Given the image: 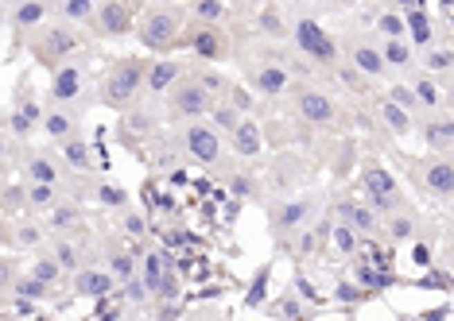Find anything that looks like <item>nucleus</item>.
I'll return each mask as SVG.
<instances>
[{
  "instance_id": "f257e3e1",
  "label": "nucleus",
  "mask_w": 454,
  "mask_h": 321,
  "mask_svg": "<svg viewBox=\"0 0 454 321\" xmlns=\"http://www.w3.org/2000/svg\"><path fill=\"white\" fill-rule=\"evenodd\" d=\"M148 81V66L136 59H125L113 66V74L105 78V89H101V97H105L109 108H120V105H129L132 97H136V89Z\"/></svg>"
},
{
  "instance_id": "f03ea898",
  "label": "nucleus",
  "mask_w": 454,
  "mask_h": 321,
  "mask_svg": "<svg viewBox=\"0 0 454 321\" xmlns=\"http://www.w3.org/2000/svg\"><path fill=\"white\" fill-rule=\"evenodd\" d=\"M171 117H202L214 108V97H210V89L202 81H179L171 89Z\"/></svg>"
},
{
  "instance_id": "7ed1b4c3",
  "label": "nucleus",
  "mask_w": 454,
  "mask_h": 321,
  "mask_svg": "<svg viewBox=\"0 0 454 321\" xmlns=\"http://www.w3.org/2000/svg\"><path fill=\"white\" fill-rule=\"evenodd\" d=\"M296 47L303 50L307 59H315V62H334V55H338L334 39H330L315 20H299L296 23Z\"/></svg>"
},
{
  "instance_id": "20e7f679",
  "label": "nucleus",
  "mask_w": 454,
  "mask_h": 321,
  "mask_svg": "<svg viewBox=\"0 0 454 321\" xmlns=\"http://www.w3.org/2000/svg\"><path fill=\"white\" fill-rule=\"evenodd\" d=\"M175 39H179V16H171V12H152L148 20L140 23V43L152 50L175 47Z\"/></svg>"
},
{
  "instance_id": "39448f33",
  "label": "nucleus",
  "mask_w": 454,
  "mask_h": 321,
  "mask_svg": "<svg viewBox=\"0 0 454 321\" xmlns=\"http://www.w3.org/2000/svg\"><path fill=\"white\" fill-rule=\"evenodd\" d=\"M361 182H365L369 205H373L376 213H388V209L396 205V182H392V175H388L381 163H369L365 175H361Z\"/></svg>"
},
{
  "instance_id": "423d86ee",
  "label": "nucleus",
  "mask_w": 454,
  "mask_h": 321,
  "mask_svg": "<svg viewBox=\"0 0 454 321\" xmlns=\"http://www.w3.org/2000/svg\"><path fill=\"white\" fill-rule=\"evenodd\" d=\"M187 147L198 163H217V155H221V139H217V132L210 124H190L187 128Z\"/></svg>"
},
{
  "instance_id": "0eeeda50",
  "label": "nucleus",
  "mask_w": 454,
  "mask_h": 321,
  "mask_svg": "<svg viewBox=\"0 0 454 321\" xmlns=\"http://www.w3.org/2000/svg\"><path fill=\"white\" fill-rule=\"evenodd\" d=\"M190 50H194L198 59L221 62V59L229 55V43H226V35H221L214 23H206V28H198L194 35H190Z\"/></svg>"
},
{
  "instance_id": "6e6552de",
  "label": "nucleus",
  "mask_w": 454,
  "mask_h": 321,
  "mask_svg": "<svg viewBox=\"0 0 454 321\" xmlns=\"http://www.w3.org/2000/svg\"><path fill=\"white\" fill-rule=\"evenodd\" d=\"M299 117L303 120H311V124H330V120H334V101L326 97V93H318V89H303V93H299Z\"/></svg>"
},
{
  "instance_id": "1a4fd4ad",
  "label": "nucleus",
  "mask_w": 454,
  "mask_h": 321,
  "mask_svg": "<svg viewBox=\"0 0 454 321\" xmlns=\"http://www.w3.org/2000/svg\"><path fill=\"white\" fill-rule=\"evenodd\" d=\"M98 23L105 35H125L132 28V4L129 0H105L98 8Z\"/></svg>"
},
{
  "instance_id": "9d476101",
  "label": "nucleus",
  "mask_w": 454,
  "mask_h": 321,
  "mask_svg": "<svg viewBox=\"0 0 454 321\" xmlns=\"http://www.w3.org/2000/svg\"><path fill=\"white\" fill-rule=\"evenodd\" d=\"M74 291L86 294V298H105L113 291V275L105 271H78L74 275Z\"/></svg>"
},
{
  "instance_id": "9b49d317",
  "label": "nucleus",
  "mask_w": 454,
  "mask_h": 321,
  "mask_svg": "<svg viewBox=\"0 0 454 321\" xmlns=\"http://www.w3.org/2000/svg\"><path fill=\"white\" fill-rule=\"evenodd\" d=\"M74 47H78V43H74V35H70L66 28H55V31H47V35H43L39 55H43L47 62H55V59H62V55H70Z\"/></svg>"
},
{
  "instance_id": "f8f14e48",
  "label": "nucleus",
  "mask_w": 454,
  "mask_h": 321,
  "mask_svg": "<svg viewBox=\"0 0 454 321\" xmlns=\"http://www.w3.org/2000/svg\"><path fill=\"white\" fill-rule=\"evenodd\" d=\"M78 89H82V70L78 66H59V74H55V81H51L55 101H74Z\"/></svg>"
},
{
  "instance_id": "ddd939ff",
  "label": "nucleus",
  "mask_w": 454,
  "mask_h": 321,
  "mask_svg": "<svg viewBox=\"0 0 454 321\" xmlns=\"http://www.w3.org/2000/svg\"><path fill=\"white\" fill-rule=\"evenodd\" d=\"M233 151L245 155V159H253L260 151V128L253 124V120H245V124L233 128Z\"/></svg>"
},
{
  "instance_id": "4468645a",
  "label": "nucleus",
  "mask_w": 454,
  "mask_h": 321,
  "mask_svg": "<svg viewBox=\"0 0 454 321\" xmlns=\"http://www.w3.org/2000/svg\"><path fill=\"white\" fill-rule=\"evenodd\" d=\"M253 81H257L260 93L276 97V93H284V89H287V70L284 66H260L257 74H253Z\"/></svg>"
},
{
  "instance_id": "2eb2a0df",
  "label": "nucleus",
  "mask_w": 454,
  "mask_h": 321,
  "mask_svg": "<svg viewBox=\"0 0 454 321\" xmlns=\"http://www.w3.org/2000/svg\"><path fill=\"white\" fill-rule=\"evenodd\" d=\"M342 217L354 224L357 233H373L376 228V209L373 205H357V202H346L342 205Z\"/></svg>"
},
{
  "instance_id": "dca6fc26",
  "label": "nucleus",
  "mask_w": 454,
  "mask_h": 321,
  "mask_svg": "<svg viewBox=\"0 0 454 321\" xmlns=\"http://www.w3.org/2000/svg\"><path fill=\"white\" fill-rule=\"evenodd\" d=\"M427 186H431L435 194L451 197L454 194V163H431L427 166Z\"/></svg>"
},
{
  "instance_id": "f3484780",
  "label": "nucleus",
  "mask_w": 454,
  "mask_h": 321,
  "mask_svg": "<svg viewBox=\"0 0 454 321\" xmlns=\"http://www.w3.org/2000/svg\"><path fill=\"white\" fill-rule=\"evenodd\" d=\"M35 120H39V105H35V101H24V105H20V108H16V113L8 117L12 136H31Z\"/></svg>"
},
{
  "instance_id": "a211bd4d",
  "label": "nucleus",
  "mask_w": 454,
  "mask_h": 321,
  "mask_svg": "<svg viewBox=\"0 0 454 321\" xmlns=\"http://www.w3.org/2000/svg\"><path fill=\"white\" fill-rule=\"evenodd\" d=\"M354 66L361 70V74H369V78H381L388 62H385V55L373 50V47H354Z\"/></svg>"
},
{
  "instance_id": "6ab92c4d",
  "label": "nucleus",
  "mask_w": 454,
  "mask_h": 321,
  "mask_svg": "<svg viewBox=\"0 0 454 321\" xmlns=\"http://www.w3.org/2000/svg\"><path fill=\"white\" fill-rule=\"evenodd\" d=\"M179 74H183V66H179V62H156V66L148 70V89H152V93H159V89L175 86Z\"/></svg>"
},
{
  "instance_id": "aec40b11",
  "label": "nucleus",
  "mask_w": 454,
  "mask_h": 321,
  "mask_svg": "<svg viewBox=\"0 0 454 321\" xmlns=\"http://www.w3.org/2000/svg\"><path fill=\"white\" fill-rule=\"evenodd\" d=\"M408 31H412V43L431 47V20L424 8H408Z\"/></svg>"
},
{
  "instance_id": "412c9836",
  "label": "nucleus",
  "mask_w": 454,
  "mask_h": 321,
  "mask_svg": "<svg viewBox=\"0 0 454 321\" xmlns=\"http://www.w3.org/2000/svg\"><path fill=\"white\" fill-rule=\"evenodd\" d=\"M307 213H311V197H299L276 213V228H296L299 221H307Z\"/></svg>"
},
{
  "instance_id": "4be33fe9",
  "label": "nucleus",
  "mask_w": 454,
  "mask_h": 321,
  "mask_svg": "<svg viewBox=\"0 0 454 321\" xmlns=\"http://www.w3.org/2000/svg\"><path fill=\"white\" fill-rule=\"evenodd\" d=\"M424 136L435 151H443V147L454 144V120H431V124L424 128Z\"/></svg>"
},
{
  "instance_id": "5701e85b",
  "label": "nucleus",
  "mask_w": 454,
  "mask_h": 321,
  "mask_svg": "<svg viewBox=\"0 0 454 321\" xmlns=\"http://www.w3.org/2000/svg\"><path fill=\"white\" fill-rule=\"evenodd\" d=\"M381 113H385L388 128H392L396 136H408V128H412V120H408V108L400 105V101H392V97H388L385 105H381Z\"/></svg>"
},
{
  "instance_id": "b1692460",
  "label": "nucleus",
  "mask_w": 454,
  "mask_h": 321,
  "mask_svg": "<svg viewBox=\"0 0 454 321\" xmlns=\"http://www.w3.org/2000/svg\"><path fill=\"white\" fill-rule=\"evenodd\" d=\"M357 282H361V286L373 294V291H385L388 282H392V275H388V271H376V267H369V263H361V267H357Z\"/></svg>"
},
{
  "instance_id": "393cba45",
  "label": "nucleus",
  "mask_w": 454,
  "mask_h": 321,
  "mask_svg": "<svg viewBox=\"0 0 454 321\" xmlns=\"http://www.w3.org/2000/svg\"><path fill=\"white\" fill-rule=\"evenodd\" d=\"M62 155H66L70 166H78V171H89V147L82 144V139H62Z\"/></svg>"
},
{
  "instance_id": "a878e982",
  "label": "nucleus",
  "mask_w": 454,
  "mask_h": 321,
  "mask_svg": "<svg viewBox=\"0 0 454 321\" xmlns=\"http://www.w3.org/2000/svg\"><path fill=\"white\" fill-rule=\"evenodd\" d=\"M381 55H385L388 66H408V62H412V50H408V43H400V39H385Z\"/></svg>"
},
{
  "instance_id": "bb28decb",
  "label": "nucleus",
  "mask_w": 454,
  "mask_h": 321,
  "mask_svg": "<svg viewBox=\"0 0 454 321\" xmlns=\"http://www.w3.org/2000/svg\"><path fill=\"white\" fill-rule=\"evenodd\" d=\"M163 275H167V271H163V255H156V252H152V255H144V282L152 286V294L159 291Z\"/></svg>"
},
{
  "instance_id": "cd10ccee",
  "label": "nucleus",
  "mask_w": 454,
  "mask_h": 321,
  "mask_svg": "<svg viewBox=\"0 0 454 321\" xmlns=\"http://www.w3.org/2000/svg\"><path fill=\"white\" fill-rule=\"evenodd\" d=\"M16 294H20V298H47V294H51V282H43L39 275H31V279H20V282H16Z\"/></svg>"
},
{
  "instance_id": "c85d7f7f",
  "label": "nucleus",
  "mask_w": 454,
  "mask_h": 321,
  "mask_svg": "<svg viewBox=\"0 0 454 321\" xmlns=\"http://www.w3.org/2000/svg\"><path fill=\"white\" fill-rule=\"evenodd\" d=\"M28 175H31V182H59V171H55L51 159H31Z\"/></svg>"
},
{
  "instance_id": "c756f323",
  "label": "nucleus",
  "mask_w": 454,
  "mask_h": 321,
  "mask_svg": "<svg viewBox=\"0 0 454 321\" xmlns=\"http://www.w3.org/2000/svg\"><path fill=\"white\" fill-rule=\"evenodd\" d=\"M194 16H198L202 23H217L221 16H226V4H221V0H198V4H194Z\"/></svg>"
},
{
  "instance_id": "7c9ffc66",
  "label": "nucleus",
  "mask_w": 454,
  "mask_h": 321,
  "mask_svg": "<svg viewBox=\"0 0 454 321\" xmlns=\"http://www.w3.org/2000/svg\"><path fill=\"white\" fill-rule=\"evenodd\" d=\"M39 20H43L39 0H24L20 8H16V23H20V28H31V23H39Z\"/></svg>"
},
{
  "instance_id": "2f4dec72",
  "label": "nucleus",
  "mask_w": 454,
  "mask_h": 321,
  "mask_svg": "<svg viewBox=\"0 0 454 321\" xmlns=\"http://www.w3.org/2000/svg\"><path fill=\"white\" fill-rule=\"evenodd\" d=\"M43 128H47L51 139H70V117H62V113H51V117H43Z\"/></svg>"
},
{
  "instance_id": "473e14b6",
  "label": "nucleus",
  "mask_w": 454,
  "mask_h": 321,
  "mask_svg": "<svg viewBox=\"0 0 454 321\" xmlns=\"http://www.w3.org/2000/svg\"><path fill=\"white\" fill-rule=\"evenodd\" d=\"M357 228H354V224H334V228H330V236H334V244H338V248H342V252H354V248H357Z\"/></svg>"
},
{
  "instance_id": "72a5a7b5",
  "label": "nucleus",
  "mask_w": 454,
  "mask_h": 321,
  "mask_svg": "<svg viewBox=\"0 0 454 321\" xmlns=\"http://www.w3.org/2000/svg\"><path fill=\"white\" fill-rule=\"evenodd\" d=\"M109 271L120 275V279H132V271H136V263H132V255L117 252V255H109Z\"/></svg>"
},
{
  "instance_id": "f704fd0d",
  "label": "nucleus",
  "mask_w": 454,
  "mask_h": 321,
  "mask_svg": "<svg viewBox=\"0 0 454 321\" xmlns=\"http://www.w3.org/2000/svg\"><path fill=\"white\" fill-rule=\"evenodd\" d=\"M28 202L31 205H51L55 202V182H35L28 190Z\"/></svg>"
},
{
  "instance_id": "c9c22d12",
  "label": "nucleus",
  "mask_w": 454,
  "mask_h": 321,
  "mask_svg": "<svg viewBox=\"0 0 454 321\" xmlns=\"http://www.w3.org/2000/svg\"><path fill=\"white\" fill-rule=\"evenodd\" d=\"M415 97H419V105H439V89H435V81L419 78L415 81Z\"/></svg>"
},
{
  "instance_id": "e433bc0d",
  "label": "nucleus",
  "mask_w": 454,
  "mask_h": 321,
  "mask_svg": "<svg viewBox=\"0 0 454 321\" xmlns=\"http://www.w3.org/2000/svg\"><path fill=\"white\" fill-rule=\"evenodd\" d=\"M237 113H241L237 105H229V108H214V128H229V132H233V128L241 124V120H237Z\"/></svg>"
},
{
  "instance_id": "4c0bfd02",
  "label": "nucleus",
  "mask_w": 454,
  "mask_h": 321,
  "mask_svg": "<svg viewBox=\"0 0 454 321\" xmlns=\"http://www.w3.org/2000/svg\"><path fill=\"white\" fill-rule=\"evenodd\" d=\"M260 28H264L268 35H276V39H280V35H284V20H280V12L276 8H264V12H260Z\"/></svg>"
},
{
  "instance_id": "58836bf2",
  "label": "nucleus",
  "mask_w": 454,
  "mask_h": 321,
  "mask_svg": "<svg viewBox=\"0 0 454 321\" xmlns=\"http://www.w3.org/2000/svg\"><path fill=\"white\" fill-rule=\"evenodd\" d=\"M98 197H101V205H113V209H120V205L129 202V194H125L120 186H101Z\"/></svg>"
},
{
  "instance_id": "ea45409f",
  "label": "nucleus",
  "mask_w": 454,
  "mask_h": 321,
  "mask_svg": "<svg viewBox=\"0 0 454 321\" xmlns=\"http://www.w3.org/2000/svg\"><path fill=\"white\" fill-rule=\"evenodd\" d=\"M381 31H385L388 39H400V35H404V20H400L396 12H385V16H381Z\"/></svg>"
},
{
  "instance_id": "a19ab883",
  "label": "nucleus",
  "mask_w": 454,
  "mask_h": 321,
  "mask_svg": "<svg viewBox=\"0 0 454 321\" xmlns=\"http://www.w3.org/2000/svg\"><path fill=\"white\" fill-rule=\"evenodd\" d=\"M59 271H62V263H59V260H39L31 275H39L43 282H55V279H59Z\"/></svg>"
},
{
  "instance_id": "79ce46f5",
  "label": "nucleus",
  "mask_w": 454,
  "mask_h": 321,
  "mask_svg": "<svg viewBox=\"0 0 454 321\" xmlns=\"http://www.w3.org/2000/svg\"><path fill=\"white\" fill-rule=\"evenodd\" d=\"M93 8H98V0H66V16L70 20H82V16H89Z\"/></svg>"
},
{
  "instance_id": "37998d69",
  "label": "nucleus",
  "mask_w": 454,
  "mask_h": 321,
  "mask_svg": "<svg viewBox=\"0 0 454 321\" xmlns=\"http://www.w3.org/2000/svg\"><path fill=\"white\" fill-rule=\"evenodd\" d=\"M412 228H415V224L408 221V217H392V221H388V236H396V240H408Z\"/></svg>"
},
{
  "instance_id": "c03bdc74",
  "label": "nucleus",
  "mask_w": 454,
  "mask_h": 321,
  "mask_svg": "<svg viewBox=\"0 0 454 321\" xmlns=\"http://www.w3.org/2000/svg\"><path fill=\"white\" fill-rule=\"evenodd\" d=\"M264 286H268V271H260L257 275V282H253V291H248V306H260V302H264Z\"/></svg>"
},
{
  "instance_id": "a18cd8bd",
  "label": "nucleus",
  "mask_w": 454,
  "mask_h": 321,
  "mask_svg": "<svg viewBox=\"0 0 454 321\" xmlns=\"http://www.w3.org/2000/svg\"><path fill=\"white\" fill-rule=\"evenodd\" d=\"M365 286H354V282H342V286H338V298H342V302H361V298H365Z\"/></svg>"
},
{
  "instance_id": "49530a36",
  "label": "nucleus",
  "mask_w": 454,
  "mask_h": 321,
  "mask_svg": "<svg viewBox=\"0 0 454 321\" xmlns=\"http://www.w3.org/2000/svg\"><path fill=\"white\" fill-rule=\"evenodd\" d=\"M152 286L148 282H136V279H129V286H125V298L129 302H144V294H148Z\"/></svg>"
},
{
  "instance_id": "de8ad7c7",
  "label": "nucleus",
  "mask_w": 454,
  "mask_h": 321,
  "mask_svg": "<svg viewBox=\"0 0 454 321\" xmlns=\"http://www.w3.org/2000/svg\"><path fill=\"white\" fill-rule=\"evenodd\" d=\"M55 260H59L62 267H74V263H78V252H74L70 244H59V248H55Z\"/></svg>"
},
{
  "instance_id": "09e8293b",
  "label": "nucleus",
  "mask_w": 454,
  "mask_h": 321,
  "mask_svg": "<svg viewBox=\"0 0 454 321\" xmlns=\"http://www.w3.org/2000/svg\"><path fill=\"white\" fill-rule=\"evenodd\" d=\"M392 101H400V105H404V108L419 105V97H415V89H400V86L392 89Z\"/></svg>"
},
{
  "instance_id": "8fccbe9b",
  "label": "nucleus",
  "mask_w": 454,
  "mask_h": 321,
  "mask_svg": "<svg viewBox=\"0 0 454 321\" xmlns=\"http://www.w3.org/2000/svg\"><path fill=\"white\" fill-rule=\"evenodd\" d=\"M156 294H163V298H175V294H179V279H175V275H163V282H159V291Z\"/></svg>"
},
{
  "instance_id": "3c124183",
  "label": "nucleus",
  "mask_w": 454,
  "mask_h": 321,
  "mask_svg": "<svg viewBox=\"0 0 454 321\" xmlns=\"http://www.w3.org/2000/svg\"><path fill=\"white\" fill-rule=\"evenodd\" d=\"M198 81H202V86L210 89V93H221V89H226V81L217 78V74H198Z\"/></svg>"
},
{
  "instance_id": "603ef678",
  "label": "nucleus",
  "mask_w": 454,
  "mask_h": 321,
  "mask_svg": "<svg viewBox=\"0 0 454 321\" xmlns=\"http://www.w3.org/2000/svg\"><path fill=\"white\" fill-rule=\"evenodd\" d=\"M229 190H233L237 197H248V194H253V182H248V178H233V182H229Z\"/></svg>"
},
{
  "instance_id": "864d4df0",
  "label": "nucleus",
  "mask_w": 454,
  "mask_h": 321,
  "mask_svg": "<svg viewBox=\"0 0 454 321\" xmlns=\"http://www.w3.org/2000/svg\"><path fill=\"white\" fill-rule=\"evenodd\" d=\"M427 62H431V66H451V55H446V50H431V55H427Z\"/></svg>"
},
{
  "instance_id": "5fc2aeb1",
  "label": "nucleus",
  "mask_w": 454,
  "mask_h": 321,
  "mask_svg": "<svg viewBox=\"0 0 454 321\" xmlns=\"http://www.w3.org/2000/svg\"><path fill=\"white\" fill-rule=\"evenodd\" d=\"M74 217H78L74 209H55V228H62V224H70Z\"/></svg>"
},
{
  "instance_id": "6e6d98bb",
  "label": "nucleus",
  "mask_w": 454,
  "mask_h": 321,
  "mask_svg": "<svg viewBox=\"0 0 454 321\" xmlns=\"http://www.w3.org/2000/svg\"><path fill=\"white\" fill-rule=\"evenodd\" d=\"M415 263H419V267H427V263H431V252H427V244H415Z\"/></svg>"
},
{
  "instance_id": "4d7b16f0",
  "label": "nucleus",
  "mask_w": 454,
  "mask_h": 321,
  "mask_svg": "<svg viewBox=\"0 0 454 321\" xmlns=\"http://www.w3.org/2000/svg\"><path fill=\"white\" fill-rule=\"evenodd\" d=\"M233 105H237V108H241V113H245V108H248V105H253V97H248L245 89H233Z\"/></svg>"
},
{
  "instance_id": "13d9d810",
  "label": "nucleus",
  "mask_w": 454,
  "mask_h": 321,
  "mask_svg": "<svg viewBox=\"0 0 454 321\" xmlns=\"http://www.w3.org/2000/svg\"><path fill=\"white\" fill-rule=\"evenodd\" d=\"M125 228H129L132 236H140V233H144V217H129V221H125Z\"/></svg>"
},
{
  "instance_id": "bf43d9fd",
  "label": "nucleus",
  "mask_w": 454,
  "mask_h": 321,
  "mask_svg": "<svg viewBox=\"0 0 454 321\" xmlns=\"http://www.w3.org/2000/svg\"><path fill=\"white\" fill-rule=\"evenodd\" d=\"M296 286H299V294H303V298H311V302L318 298V294H315V286H311V282H307V279H299Z\"/></svg>"
},
{
  "instance_id": "052dcab7",
  "label": "nucleus",
  "mask_w": 454,
  "mask_h": 321,
  "mask_svg": "<svg viewBox=\"0 0 454 321\" xmlns=\"http://www.w3.org/2000/svg\"><path fill=\"white\" fill-rule=\"evenodd\" d=\"M35 240H39V233H35V228H24V233H20V244H35Z\"/></svg>"
},
{
  "instance_id": "680f3d73",
  "label": "nucleus",
  "mask_w": 454,
  "mask_h": 321,
  "mask_svg": "<svg viewBox=\"0 0 454 321\" xmlns=\"http://www.w3.org/2000/svg\"><path fill=\"white\" fill-rule=\"evenodd\" d=\"M280 310H284L287 318H299V306H296V302H284V306H280Z\"/></svg>"
},
{
  "instance_id": "e2e57ef3",
  "label": "nucleus",
  "mask_w": 454,
  "mask_h": 321,
  "mask_svg": "<svg viewBox=\"0 0 454 321\" xmlns=\"http://www.w3.org/2000/svg\"><path fill=\"white\" fill-rule=\"evenodd\" d=\"M451 108H454V86H451Z\"/></svg>"
}]
</instances>
